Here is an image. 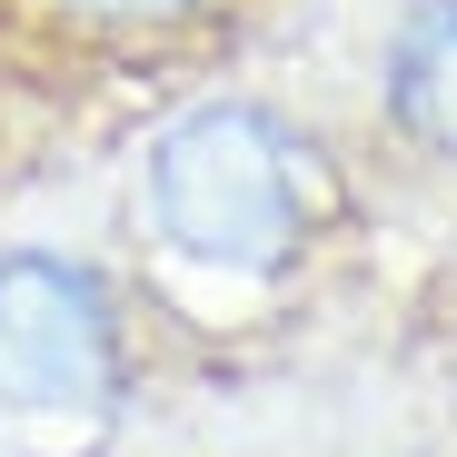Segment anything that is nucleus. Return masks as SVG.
Returning <instances> with one entry per match:
<instances>
[{
    "instance_id": "1",
    "label": "nucleus",
    "mask_w": 457,
    "mask_h": 457,
    "mask_svg": "<svg viewBox=\"0 0 457 457\" xmlns=\"http://www.w3.org/2000/svg\"><path fill=\"white\" fill-rule=\"evenodd\" d=\"M328 219H338V160L278 100H199L139 160V228L189 278L269 288L328 239Z\"/></svg>"
},
{
    "instance_id": "2",
    "label": "nucleus",
    "mask_w": 457,
    "mask_h": 457,
    "mask_svg": "<svg viewBox=\"0 0 457 457\" xmlns=\"http://www.w3.org/2000/svg\"><path fill=\"white\" fill-rule=\"evenodd\" d=\"M139 338L100 259L0 249V418L50 437H100L129 408Z\"/></svg>"
},
{
    "instance_id": "3",
    "label": "nucleus",
    "mask_w": 457,
    "mask_h": 457,
    "mask_svg": "<svg viewBox=\"0 0 457 457\" xmlns=\"http://www.w3.org/2000/svg\"><path fill=\"white\" fill-rule=\"evenodd\" d=\"M378 100L428 160H457V0H408L398 11L388 50H378Z\"/></svg>"
},
{
    "instance_id": "4",
    "label": "nucleus",
    "mask_w": 457,
    "mask_h": 457,
    "mask_svg": "<svg viewBox=\"0 0 457 457\" xmlns=\"http://www.w3.org/2000/svg\"><path fill=\"white\" fill-rule=\"evenodd\" d=\"M40 11L80 40H110V50H160V40H189L199 21H219L228 0H40Z\"/></svg>"
}]
</instances>
